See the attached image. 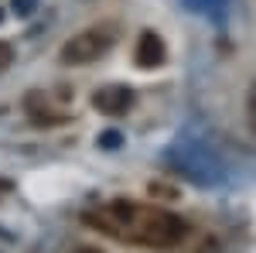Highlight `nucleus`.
Returning a JSON list of instances; mask_svg holds the SVG:
<instances>
[{"label":"nucleus","mask_w":256,"mask_h":253,"mask_svg":"<svg viewBox=\"0 0 256 253\" xmlns=\"http://www.w3.org/2000/svg\"><path fill=\"white\" fill-rule=\"evenodd\" d=\"M86 222L99 226L102 233L116 236V239L158 246V250L178 246L188 233L181 215L168 212V209H154V205H140V202H113L102 212H86Z\"/></svg>","instance_id":"1"},{"label":"nucleus","mask_w":256,"mask_h":253,"mask_svg":"<svg viewBox=\"0 0 256 253\" xmlns=\"http://www.w3.org/2000/svg\"><path fill=\"white\" fill-rule=\"evenodd\" d=\"M113 28H86V31H79L72 41H65L62 45V62L65 65H89V62L102 59L110 48H113Z\"/></svg>","instance_id":"2"},{"label":"nucleus","mask_w":256,"mask_h":253,"mask_svg":"<svg viewBox=\"0 0 256 253\" xmlns=\"http://www.w3.org/2000/svg\"><path fill=\"white\" fill-rule=\"evenodd\" d=\"M92 106L99 113H106V117H120V113H126L134 106V89L130 86H102L92 96Z\"/></svg>","instance_id":"3"},{"label":"nucleus","mask_w":256,"mask_h":253,"mask_svg":"<svg viewBox=\"0 0 256 253\" xmlns=\"http://www.w3.org/2000/svg\"><path fill=\"white\" fill-rule=\"evenodd\" d=\"M168 59V48H164V38L158 31H144L137 38V48H134V62L137 69H158Z\"/></svg>","instance_id":"4"},{"label":"nucleus","mask_w":256,"mask_h":253,"mask_svg":"<svg viewBox=\"0 0 256 253\" xmlns=\"http://www.w3.org/2000/svg\"><path fill=\"white\" fill-rule=\"evenodd\" d=\"M99 144H102V147H116V144H120V134H116V130H106V134L99 137Z\"/></svg>","instance_id":"5"},{"label":"nucleus","mask_w":256,"mask_h":253,"mask_svg":"<svg viewBox=\"0 0 256 253\" xmlns=\"http://www.w3.org/2000/svg\"><path fill=\"white\" fill-rule=\"evenodd\" d=\"M14 11L18 14H31L34 11V0H14Z\"/></svg>","instance_id":"6"},{"label":"nucleus","mask_w":256,"mask_h":253,"mask_svg":"<svg viewBox=\"0 0 256 253\" xmlns=\"http://www.w3.org/2000/svg\"><path fill=\"white\" fill-rule=\"evenodd\" d=\"M10 59H14L10 45H0V69H4V65H10Z\"/></svg>","instance_id":"7"},{"label":"nucleus","mask_w":256,"mask_h":253,"mask_svg":"<svg viewBox=\"0 0 256 253\" xmlns=\"http://www.w3.org/2000/svg\"><path fill=\"white\" fill-rule=\"evenodd\" d=\"M250 120H253V127H256V82H253V93H250Z\"/></svg>","instance_id":"8"},{"label":"nucleus","mask_w":256,"mask_h":253,"mask_svg":"<svg viewBox=\"0 0 256 253\" xmlns=\"http://www.w3.org/2000/svg\"><path fill=\"white\" fill-rule=\"evenodd\" d=\"M76 253H102V250H96V246H79Z\"/></svg>","instance_id":"9"},{"label":"nucleus","mask_w":256,"mask_h":253,"mask_svg":"<svg viewBox=\"0 0 256 253\" xmlns=\"http://www.w3.org/2000/svg\"><path fill=\"white\" fill-rule=\"evenodd\" d=\"M0 21H4V14H0Z\"/></svg>","instance_id":"10"}]
</instances>
